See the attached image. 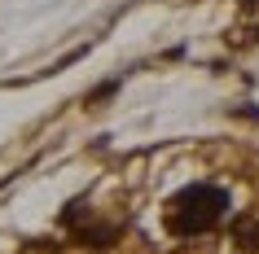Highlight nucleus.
<instances>
[{"label":"nucleus","mask_w":259,"mask_h":254,"mask_svg":"<svg viewBox=\"0 0 259 254\" xmlns=\"http://www.w3.org/2000/svg\"><path fill=\"white\" fill-rule=\"evenodd\" d=\"M224 215H229V193L220 184H185L167 201L163 219L176 237H198V232H211Z\"/></svg>","instance_id":"obj_1"},{"label":"nucleus","mask_w":259,"mask_h":254,"mask_svg":"<svg viewBox=\"0 0 259 254\" xmlns=\"http://www.w3.org/2000/svg\"><path fill=\"white\" fill-rule=\"evenodd\" d=\"M237 241L250 245V250H259V224H255V219H246V224L237 228Z\"/></svg>","instance_id":"obj_2"}]
</instances>
